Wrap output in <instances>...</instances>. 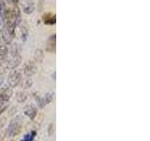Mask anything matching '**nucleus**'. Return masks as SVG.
I'll list each match as a JSON object with an SVG mask.
<instances>
[{
	"label": "nucleus",
	"mask_w": 150,
	"mask_h": 141,
	"mask_svg": "<svg viewBox=\"0 0 150 141\" xmlns=\"http://www.w3.org/2000/svg\"><path fill=\"white\" fill-rule=\"evenodd\" d=\"M12 96V88L11 87H4L0 89V114L7 109L9 100Z\"/></svg>",
	"instance_id": "obj_1"
},
{
	"label": "nucleus",
	"mask_w": 150,
	"mask_h": 141,
	"mask_svg": "<svg viewBox=\"0 0 150 141\" xmlns=\"http://www.w3.org/2000/svg\"><path fill=\"white\" fill-rule=\"evenodd\" d=\"M23 129V120L21 117H16L9 122L7 129V135L8 136H15L21 133Z\"/></svg>",
	"instance_id": "obj_2"
},
{
	"label": "nucleus",
	"mask_w": 150,
	"mask_h": 141,
	"mask_svg": "<svg viewBox=\"0 0 150 141\" xmlns=\"http://www.w3.org/2000/svg\"><path fill=\"white\" fill-rule=\"evenodd\" d=\"M22 72L20 70H14L11 73V74L8 75V87L11 88H15L17 87L19 84L22 81Z\"/></svg>",
	"instance_id": "obj_3"
},
{
	"label": "nucleus",
	"mask_w": 150,
	"mask_h": 141,
	"mask_svg": "<svg viewBox=\"0 0 150 141\" xmlns=\"http://www.w3.org/2000/svg\"><path fill=\"white\" fill-rule=\"evenodd\" d=\"M21 63V56L17 50V46H12L11 48V56L8 60V67L11 69H15Z\"/></svg>",
	"instance_id": "obj_4"
},
{
	"label": "nucleus",
	"mask_w": 150,
	"mask_h": 141,
	"mask_svg": "<svg viewBox=\"0 0 150 141\" xmlns=\"http://www.w3.org/2000/svg\"><path fill=\"white\" fill-rule=\"evenodd\" d=\"M22 7L25 14H31L35 9V4L32 0H22Z\"/></svg>",
	"instance_id": "obj_5"
},
{
	"label": "nucleus",
	"mask_w": 150,
	"mask_h": 141,
	"mask_svg": "<svg viewBox=\"0 0 150 141\" xmlns=\"http://www.w3.org/2000/svg\"><path fill=\"white\" fill-rule=\"evenodd\" d=\"M42 21L45 25H54L56 22V16L54 13L46 12L42 15Z\"/></svg>",
	"instance_id": "obj_6"
},
{
	"label": "nucleus",
	"mask_w": 150,
	"mask_h": 141,
	"mask_svg": "<svg viewBox=\"0 0 150 141\" xmlns=\"http://www.w3.org/2000/svg\"><path fill=\"white\" fill-rule=\"evenodd\" d=\"M36 69L37 68H36L35 62H33V61H28V62L25 64V70H25V73L26 76L30 77L36 73Z\"/></svg>",
	"instance_id": "obj_7"
},
{
	"label": "nucleus",
	"mask_w": 150,
	"mask_h": 141,
	"mask_svg": "<svg viewBox=\"0 0 150 141\" xmlns=\"http://www.w3.org/2000/svg\"><path fill=\"white\" fill-rule=\"evenodd\" d=\"M55 34L52 35L48 41H47V45H46V51L48 52H54L55 51Z\"/></svg>",
	"instance_id": "obj_8"
},
{
	"label": "nucleus",
	"mask_w": 150,
	"mask_h": 141,
	"mask_svg": "<svg viewBox=\"0 0 150 141\" xmlns=\"http://www.w3.org/2000/svg\"><path fill=\"white\" fill-rule=\"evenodd\" d=\"M8 46L5 42L0 41V63H2L3 61L6 59L8 55Z\"/></svg>",
	"instance_id": "obj_9"
},
{
	"label": "nucleus",
	"mask_w": 150,
	"mask_h": 141,
	"mask_svg": "<svg viewBox=\"0 0 150 141\" xmlns=\"http://www.w3.org/2000/svg\"><path fill=\"white\" fill-rule=\"evenodd\" d=\"M54 99V93H49L47 94L46 96H44L43 98L41 99V100L40 101V106L43 107L45 106L46 105H48V103H50L52 101H53Z\"/></svg>",
	"instance_id": "obj_10"
},
{
	"label": "nucleus",
	"mask_w": 150,
	"mask_h": 141,
	"mask_svg": "<svg viewBox=\"0 0 150 141\" xmlns=\"http://www.w3.org/2000/svg\"><path fill=\"white\" fill-rule=\"evenodd\" d=\"M25 114L29 117L31 120H34L35 117L37 116V109L33 106H28L25 109Z\"/></svg>",
	"instance_id": "obj_11"
},
{
	"label": "nucleus",
	"mask_w": 150,
	"mask_h": 141,
	"mask_svg": "<svg viewBox=\"0 0 150 141\" xmlns=\"http://www.w3.org/2000/svg\"><path fill=\"white\" fill-rule=\"evenodd\" d=\"M6 70L7 67L3 63H0V86L3 84L5 77H6Z\"/></svg>",
	"instance_id": "obj_12"
},
{
	"label": "nucleus",
	"mask_w": 150,
	"mask_h": 141,
	"mask_svg": "<svg viewBox=\"0 0 150 141\" xmlns=\"http://www.w3.org/2000/svg\"><path fill=\"white\" fill-rule=\"evenodd\" d=\"M34 58L35 60L37 61L38 63H40L43 59V51L40 50V49H37L35 52V55H34Z\"/></svg>",
	"instance_id": "obj_13"
},
{
	"label": "nucleus",
	"mask_w": 150,
	"mask_h": 141,
	"mask_svg": "<svg viewBox=\"0 0 150 141\" xmlns=\"http://www.w3.org/2000/svg\"><path fill=\"white\" fill-rule=\"evenodd\" d=\"M35 136H36V131H32L23 136L21 141H33L35 138Z\"/></svg>",
	"instance_id": "obj_14"
},
{
	"label": "nucleus",
	"mask_w": 150,
	"mask_h": 141,
	"mask_svg": "<svg viewBox=\"0 0 150 141\" xmlns=\"http://www.w3.org/2000/svg\"><path fill=\"white\" fill-rule=\"evenodd\" d=\"M20 32H21L22 40H23V41H25V40L27 39V37H28V31H27V28H26L25 26H21V28H20Z\"/></svg>",
	"instance_id": "obj_15"
},
{
	"label": "nucleus",
	"mask_w": 150,
	"mask_h": 141,
	"mask_svg": "<svg viewBox=\"0 0 150 141\" xmlns=\"http://www.w3.org/2000/svg\"><path fill=\"white\" fill-rule=\"evenodd\" d=\"M26 98H27V94L25 93V92H23V91H21V92H19L18 94H17V100L19 101V102H25V100H26Z\"/></svg>",
	"instance_id": "obj_16"
},
{
	"label": "nucleus",
	"mask_w": 150,
	"mask_h": 141,
	"mask_svg": "<svg viewBox=\"0 0 150 141\" xmlns=\"http://www.w3.org/2000/svg\"><path fill=\"white\" fill-rule=\"evenodd\" d=\"M6 117L5 116H0V129H2L3 127L5 126V124H6Z\"/></svg>",
	"instance_id": "obj_17"
},
{
	"label": "nucleus",
	"mask_w": 150,
	"mask_h": 141,
	"mask_svg": "<svg viewBox=\"0 0 150 141\" xmlns=\"http://www.w3.org/2000/svg\"><path fill=\"white\" fill-rule=\"evenodd\" d=\"M5 138V134L2 133V132H0V141H3Z\"/></svg>",
	"instance_id": "obj_18"
}]
</instances>
